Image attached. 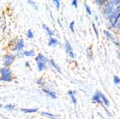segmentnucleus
<instances>
[{
	"mask_svg": "<svg viewBox=\"0 0 120 119\" xmlns=\"http://www.w3.org/2000/svg\"><path fill=\"white\" fill-rule=\"evenodd\" d=\"M117 10H119V0H111L105 5L103 9V14L106 17L110 16Z\"/></svg>",
	"mask_w": 120,
	"mask_h": 119,
	"instance_id": "1",
	"label": "nucleus"
},
{
	"mask_svg": "<svg viewBox=\"0 0 120 119\" xmlns=\"http://www.w3.org/2000/svg\"><path fill=\"white\" fill-rule=\"evenodd\" d=\"M108 27H113V28H118L119 30V10H117L110 16H108Z\"/></svg>",
	"mask_w": 120,
	"mask_h": 119,
	"instance_id": "2",
	"label": "nucleus"
},
{
	"mask_svg": "<svg viewBox=\"0 0 120 119\" xmlns=\"http://www.w3.org/2000/svg\"><path fill=\"white\" fill-rule=\"evenodd\" d=\"M35 61L37 62V68L39 71H42L46 68V61L47 59L43 56L42 54H39L35 57Z\"/></svg>",
	"mask_w": 120,
	"mask_h": 119,
	"instance_id": "3",
	"label": "nucleus"
},
{
	"mask_svg": "<svg viewBox=\"0 0 120 119\" xmlns=\"http://www.w3.org/2000/svg\"><path fill=\"white\" fill-rule=\"evenodd\" d=\"M65 49H66V53H67V55H68L69 57L72 58V59H75V58H76V55H75L74 51H73L72 46L68 40H66V43H65Z\"/></svg>",
	"mask_w": 120,
	"mask_h": 119,
	"instance_id": "4",
	"label": "nucleus"
},
{
	"mask_svg": "<svg viewBox=\"0 0 120 119\" xmlns=\"http://www.w3.org/2000/svg\"><path fill=\"white\" fill-rule=\"evenodd\" d=\"M14 56L12 54H8L6 56H4V66L5 67H8L11 64L14 62Z\"/></svg>",
	"mask_w": 120,
	"mask_h": 119,
	"instance_id": "5",
	"label": "nucleus"
},
{
	"mask_svg": "<svg viewBox=\"0 0 120 119\" xmlns=\"http://www.w3.org/2000/svg\"><path fill=\"white\" fill-rule=\"evenodd\" d=\"M101 93H102V92H100V91H96V93L93 95V97H92V98L93 102L102 104V100H101ZM102 105H103V104H102Z\"/></svg>",
	"mask_w": 120,
	"mask_h": 119,
	"instance_id": "6",
	"label": "nucleus"
},
{
	"mask_svg": "<svg viewBox=\"0 0 120 119\" xmlns=\"http://www.w3.org/2000/svg\"><path fill=\"white\" fill-rule=\"evenodd\" d=\"M34 55H35V53H34V50H30V51H24V52H21L19 51L18 53V56L19 58H22L24 57V56H34Z\"/></svg>",
	"mask_w": 120,
	"mask_h": 119,
	"instance_id": "7",
	"label": "nucleus"
},
{
	"mask_svg": "<svg viewBox=\"0 0 120 119\" xmlns=\"http://www.w3.org/2000/svg\"><path fill=\"white\" fill-rule=\"evenodd\" d=\"M15 47L14 48V50H18V51H20V50H22L24 47V40H19L18 41L16 45H15Z\"/></svg>",
	"mask_w": 120,
	"mask_h": 119,
	"instance_id": "8",
	"label": "nucleus"
},
{
	"mask_svg": "<svg viewBox=\"0 0 120 119\" xmlns=\"http://www.w3.org/2000/svg\"><path fill=\"white\" fill-rule=\"evenodd\" d=\"M42 91H44L46 95L49 96L50 98H52V99H56L57 96H56V93L55 92V91H50V90H49V89H42Z\"/></svg>",
	"mask_w": 120,
	"mask_h": 119,
	"instance_id": "9",
	"label": "nucleus"
},
{
	"mask_svg": "<svg viewBox=\"0 0 120 119\" xmlns=\"http://www.w3.org/2000/svg\"><path fill=\"white\" fill-rule=\"evenodd\" d=\"M58 45V40H56V38H52L50 37V40H49V42H48V45L49 46H51V47H55Z\"/></svg>",
	"mask_w": 120,
	"mask_h": 119,
	"instance_id": "10",
	"label": "nucleus"
},
{
	"mask_svg": "<svg viewBox=\"0 0 120 119\" xmlns=\"http://www.w3.org/2000/svg\"><path fill=\"white\" fill-rule=\"evenodd\" d=\"M0 74H1V75H11V71L8 67H4L2 69H0Z\"/></svg>",
	"mask_w": 120,
	"mask_h": 119,
	"instance_id": "11",
	"label": "nucleus"
},
{
	"mask_svg": "<svg viewBox=\"0 0 120 119\" xmlns=\"http://www.w3.org/2000/svg\"><path fill=\"white\" fill-rule=\"evenodd\" d=\"M76 92L75 91H68V95L70 96L71 99V101L74 104H76V102H77L76 98L75 97V95H76Z\"/></svg>",
	"mask_w": 120,
	"mask_h": 119,
	"instance_id": "12",
	"label": "nucleus"
},
{
	"mask_svg": "<svg viewBox=\"0 0 120 119\" xmlns=\"http://www.w3.org/2000/svg\"><path fill=\"white\" fill-rule=\"evenodd\" d=\"M12 80H13L12 75H2V76L0 77V81H1V82H12Z\"/></svg>",
	"mask_w": 120,
	"mask_h": 119,
	"instance_id": "13",
	"label": "nucleus"
},
{
	"mask_svg": "<svg viewBox=\"0 0 120 119\" xmlns=\"http://www.w3.org/2000/svg\"><path fill=\"white\" fill-rule=\"evenodd\" d=\"M42 28L44 29L45 30L46 33H47V34H48V35L50 36V37H52V36H53V35H54V34H55L54 32L52 31V30H50V28H49L48 26L45 25V24H43V25H42Z\"/></svg>",
	"mask_w": 120,
	"mask_h": 119,
	"instance_id": "14",
	"label": "nucleus"
},
{
	"mask_svg": "<svg viewBox=\"0 0 120 119\" xmlns=\"http://www.w3.org/2000/svg\"><path fill=\"white\" fill-rule=\"evenodd\" d=\"M101 100H102V104H104L106 107H109L110 102H109V101L108 100V98H107L102 93H101Z\"/></svg>",
	"mask_w": 120,
	"mask_h": 119,
	"instance_id": "15",
	"label": "nucleus"
},
{
	"mask_svg": "<svg viewBox=\"0 0 120 119\" xmlns=\"http://www.w3.org/2000/svg\"><path fill=\"white\" fill-rule=\"evenodd\" d=\"M50 65H51V66L52 67H54L55 69L56 70V71H57L58 72H61V70H60V68L58 66V65H57V64L56 63V62H55V60H50Z\"/></svg>",
	"mask_w": 120,
	"mask_h": 119,
	"instance_id": "16",
	"label": "nucleus"
},
{
	"mask_svg": "<svg viewBox=\"0 0 120 119\" xmlns=\"http://www.w3.org/2000/svg\"><path fill=\"white\" fill-rule=\"evenodd\" d=\"M20 111L24 113H34L38 112V108H34V109H26V108H21Z\"/></svg>",
	"mask_w": 120,
	"mask_h": 119,
	"instance_id": "17",
	"label": "nucleus"
},
{
	"mask_svg": "<svg viewBox=\"0 0 120 119\" xmlns=\"http://www.w3.org/2000/svg\"><path fill=\"white\" fill-rule=\"evenodd\" d=\"M41 115L44 116V117H49V118H51V119H56V116H55L54 114H52V113H49V112H41Z\"/></svg>",
	"mask_w": 120,
	"mask_h": 119,
	"instance_id": "18",
	"label": "nucleus"
},
{
	"mask_svg": "<svg viewBox=\"0 0 120 119\" xmlns=\"http://www.w3.org/2000/svg\"><path fill=\"white\" fill-rule=\"evenodd\" d=\"M103 34H105V35H106V37L108 38V39H109V40H113V39H114L113 34H112L110 31H108V30H103Z\"/></svg>",
	"mask_w": 120,
	"mask_h": 119,
	"instance_id": "19",
	"label": "nucleus"
},
{
	"mask_svg": "<svg viewBox=\"0 0 120 119\" xmlns=\"http://www.w3.org/2000/svg\"><path fill=\"white\" fill-rule=\"evenodd\" d=\"M4 108L7 110V111H13V110L15 108V106L14 105H12V104H8L4 107Z\"/></svg>",
	"mask_w": 120,
	"mask_h": 119,
	"instance_id": "20",
	"label": "nucleus"
},
{
	"mask_svg": "<svg viewBox=\"0 0 120 119\" xmlns=\"http://www.w3.org/2000/svg\"><path fill=\"white\" fill-rule=\"evenodd\" d=\"M28 4H30V5H31V6H32L33 8H34V9H36V10L39 9L38 6H37V4H36L34 2V1H32V0H29V1H28Z\"/></svg>",
	"mask_w": 120,
	"mask_h": 119,
	"instance_id": "21",
	"label": "nucleus"
},
{
	"mask_svg": "<svg viewBox=\"0 0 120 119\" xmlns=\"http://www.w3.org/2000/svg\"><path fill=\"white\" fill-rule=\"evenodd\" d=\"M113 82H114V84H115V85H119L120 80L118 75H114L113 76Z\"/></svg>",
	"mask_w": 120,
	"mask_h": 119,
	"instance_id": "22",
	"label": "nucleus"
},
{
	"mask_svg": "<svg viewBox=\"0 0 120 119\" xmlns=\"http://www.w3.org/2000/svg\"><path fill=\"white\" fill-rule=\"evenodd\" d=\"M74 27H75V22H74V21H71V22L70 23V25H69V28H70L71 31L72 33H74V32H75Z\"/></svg>",
	"mask_w": 120,
	"mask_h": 119,
	"instance_id": "23",
	"label": "nucleus"
},
{
	"mask_svg": "<svg viewBox=\"0 0 120 119\" xmlns=\"http://www.w3.org/2000/svg\"><path fill=\"white\" fill-rule=\"evenodd\" d=\"M27 37H28L29 39H33V38H34V34L32 33V30H29L28 31H27Z\"/></svg>",
	"mask_w": 120,
	"mask_h": 119,
	"instance_id": "24",
	"label": "nucleus"
},
{
	"mask_svg": "<svg viewBox=\"0 0 120 119\" xmlns=\"http://www.w3.org/2000/svg\"><path fill=\"white\" fill-rule=\"evenodd\" d=\"M108 0H97V4L99 5V6H102L103 4H105V3L108 2Z\"/></svg>",
	"mask_w": 120,
	"mask_h": 119,
	"instance_id": "25",
	"label": "nucleus"
},
{
	"mask_svg": "<svg viewBox=\"0 0 120 119\" xmlns=\"http://www.w3.org/2000/svg\"><path fill=\"white\" fill-rule=\"evenodd\" d=\"M85 8H86V14H88V15H91L92 14V11H91V8L90 7L88 6L87 4H85Z\"/></svg>",
	"mask_w": 120,
	"mask_h": 119,
	"instance_id": "26",
	"label": "nucleus"
},
{
	"mask_svg": "<svg viewBox=\"0 0 120 119\" xmlns=\"http://www.w3.org/2000/svg\"><path fill=\"white\" fill-rule=\"evenodd\" d=\"M53 2L55 3V5H56V9L59 10V8H60V1H59V0H53Z\"/></svg>",
	"mask_w": 120,
	"mask_h": 119,
	"instance_id": "27",
	"label": "nucleus"
},
{
	"mask_svg": "<svg viewBox=\"0 0 120 119\" xmlns=\"http://www.w3.org/2000/svg\"><path fill=\"white\" fill-rule=\"evenodd\" d=\"M71 5L74 7V8H77V6H78V1L77 0H72Z\"/></svg>",
	"mask_w": 120,
	"mask_h": 119,
	"instance_id": "28",
	"label": "nucleus"
},
{
	"mask_svg": "<svg viewBox=\"0 0 120 119\" xmlns=\"http://www.w3.org/2000/svg\"><path fill=\"white\" fill-rule=\"evenodd\" d=\"M92 28H93V30H94V31H95V34H96V35H97V38H98V29L96 28L95 24H92Z\"/></svg>",
	"mask_w": 120,
	"mask_h": 119,
	"instance_id": "29",
	"label": "nucleus"
},
{
	"mask_svg": "<svg viewBox=\"0 0 120 119\" xmlns=\"http://www.w3.org/2000/svg\"><path fill=\"white\" fill-rule=\"evenodd\" d=\"M36 83L37 84H39V85H43V80L42 79H40V80H38L37 82H36Z\"/></svg>",
	"mask_w": 120,
	"mask_h": 119,
	"instance_id": "30",
	"label": "nucleus"
},
{
	"mask_svg": "<svg viewBox=\"0 0 120 119\" xmlns=\"http://www.w3.org/2000/svg\"><path fill=\"white\" fill-rule=\"evenodd\" d=\"M25 66H26V67H30V63H29L28 61L25 62Z\"/></svg>",
	"mask_w": 120,
	"mask_h": 119,
	"instance_id": "31",
	"label": "nucleus"
},
{
	"mask_svg": "<svg viewBox=\"0 0 120 119\" xmlns=\"http://www.w3.org/2000/svg\"><path fill=\"white\" fill-rule=\"evenodd\" d=\"M57 22H58V24H59V25H60V27H62V26H61V24H60V20H57Z\"/></svg>",
	"mask_w": 120,
	"mask_h": 119,
	"instance_id": "32",
	"label": "nucleus"
},
{
	"mask_svg": "<svg viewBox=\"0 0 120 119\" xmlns=\"http://www.w3.org/2000/svg\"><path fill=\"white\" fill-rule=\"evenodd\" d=\"M3 107V105H2V104H0V109H1V107Z\"/></svg>",
	"mask_w": 120,
	"mask_h": 119,
	"instance_id": "33",
	"label": "nucleus"
},
{
	"mask_svg": "<svg viewBox=\"0 0 120 119\" xmlns=\"http://www.w3.org/2000/svg\"><path fill=\"white\" fill-rule=\"evenodd\" d=\"M0 19H1V14H0Z\"/></svg>",
	"mask_w": 120,
	"mask_h": 119,
	"instance_id": "34",
	"label": "nucleus"
}]
</instances>
